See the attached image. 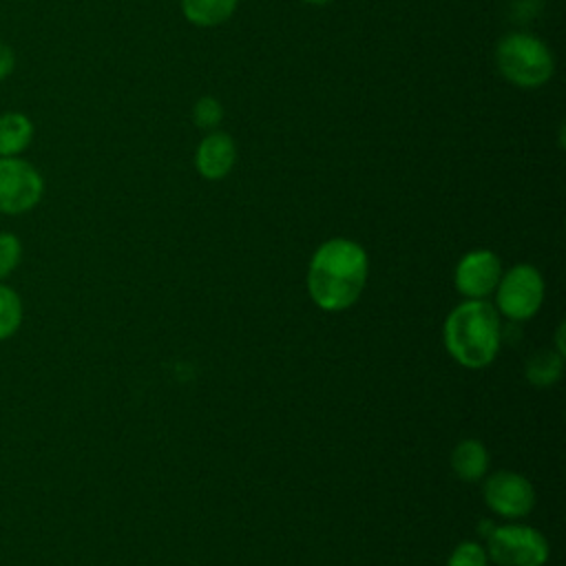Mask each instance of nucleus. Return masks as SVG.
I'll return each mask as SVG.
<instances>
[{
    "mask_svg": "<svg viewBox=\"0 0 566 566\" xmlns=\"http://www.w3.org/2000/svg\"><path fill=\"white\" fill-rule=\"evenodd\" d=\"M486 555L500 566H544L548 542L531 526H493L486 535Z\"/></svg>",
    "mask_w": 566,
    "mask_h": 566,
    "instance_id": "obj_4",
    "label": "nucleus"
},
{
    "mask_svg": "<svg viewBox=\"0 0 566 566\" xmlns=\"http://www.w3.org/2000/svg\"><path fill=\"white\" fill-rule=\"evenodd\" d=\"M301 2L314 4V7H325V4H329V2H334V0H301Z\"/></svg>",
    "mask_w": 566,
    "mask_h": 566,
    "instance_id": "obj_19",
    "label": "nucleus"
},
{
    "mask_svg": "<svg viewBox=\"0 0 566 566\" xmlns=\"http://www.w3.org/2000/svg\"><path fill=\"white\" fill-rule=\"evenodd\" d=\"M15 69V53L9 44L0 42V82L7 80Z\"/></svg>",
    "mask_w": 566,
    "mask_h": 566,
    "instance_id": "obj_18",
    "label": "nucleus"
},
{
    "mask_svg": "<svg viewBox=\"0 0 566 566\" xmlns=\"http://www.w3.org/2000/svg\"><path fill=\"white\" fill-rule=\"evenodd\" d=\"M223 104L217 99V97H212V95H203V97H199L197 102H195V106H192V122L199 126V128H203V130H217L219 128V124L223 122Z\"/></svg>",
    "mask_w": 566,
    "mask_h": 566,
    "instance_id": "obj_15",
    "label": "nucleus"
},
{
    "mask_svg": "<svg viewBox=\"0 0 566 566\" xmlns=\"http://www.w3.org/2000/svg\"><path fill=\"white\" fill-rule=\"evenodd\" d=\"M33 122L20 113L9 111L0 115V157H20L33 142Z\"/></svg>",
    "mask_w": 566,
    "mask_h": 566,
    "instance_id": "obj_10",
    "label": "nucleus"
},
{
    "mask_svg": "<svg viewBox=\"0 0 566 566\" xmlns=\"http://www.w3.org/2000/svg\"><path fill=\"white\" fill-rule=\"evenodd\" d=\"M22 259V243L11 232H0V279L9 276Z\"/></svg>",
    "mask_w": 566,
    "mask_h": 566,
    "instance_id": "obj_17",
    "label": "nucleus"
},
{
    "mask_svg": "<svg viewBox=\"0 0 566 566\" xmlns=\"http://www.w3.org/2000/svg\"><path fill=\"white\" fill-rule=\"evenodd\" d=\"M237 161V144L223 130H210L195 150V168L208 181H219L230 175Z\"/></svg>",
    "mask_w": 566,
    "mask_h": 566,
    "instance_id": "obj_9",
    "label": "nucleus"
},
{
    "mask_svg": "<svg viewBox=\"0 0 566 566\" xmlns=\"http://www.w3.org/2000/svg\"><path fill=\"white\" fill-rule=\"evenodd\" d=\"M447 566H489V555L478 542H462L451 551Z\"/></svg>",
    "mask_w": 566,
    "mask_h": 566,
    "instance_id": "obj_16",
    "label": "nucleus"
},
{
    "mask_svg": "<svg viewBox=\"0 0 566 566\" xmlns=\"http://www.w3.org/2000/svg\"><path fill=\"white\" fill-rule=\"evenodd\" d=\"M369 261L360 243L336 237L314 252L307 268V292L325 312H340L354 305L367 283Z\"/></svg>",
    "mask_w": 566,
    "mask_h": 566,
    "instance_id": "obj_1",
    "label": "nucleus"
},
{
    "mask_svg": "<svg viewBox=\"0 0 566 566\" xmlns=\"http://www.w3.org/2000/svg\"><path fill=\"white\" fill-rule=\"evenodd\" d=\"M239 7V0H181L184 18L201 29L228 22Z\"/></svg>",
    "mask_w": 566,
    "mask_h": 566,
    "instance_id": "obj_11",
    "label": "nucleus"
},
{
    "mask_svg": "<svg viewBox=\"0 0 566 566\" xmlns=\"http://www.w3.org/2000/svg\"><path fill=\"white\" fill-rule=\"evenodd\" d=\"M493 57L500 75L524 91L544 86L555 73V55L551 46L526 31L504 33L495 44Z\"/></svg>",
    "mask_w": 566,
    "mask_h": 566,
    "instance_id": "obj_3",
    "label": "nucleus"
},
{
    "mask_svg": "<svg viewBox=\"0 0 566 566\" xmlns=\"http://www.w3.org/2000/svg\"><path fill=\"white\" fill-rule=\"evenodd\" d=\"M484 500L502 517H524L535 506V491L524 475L497 471L484 482Z\"/></svg>",
    "mask_w": 566,
    "mask_h": 566,
    "instance_id": "obj_7",
    "label": "nucleus"
},
{
    "mask_svg": "<svg viewBox=\"0 0 566 566\" xmlns=\"http://www.w3.org/2000/svg\"><path fill=\"white\" fill-rule=\"evenodd\" d=\"M22 323V301L20 296L7 287L0 285V340L13 336Z\"/></svg>",
    "mask_w": 566,
    "mask_h": 566,
    "instance_id": "obj_14",
    "label": "nucleus"
},
{
    "mask_svg": "<svg viewBox=\"0 0 566 566\" xmlns=\"http://www.w3.org/2000/svg\"><path fill=\"white\" fill-rule=\"evenodd\" d=\"M444 345L455 363L482 369L500 349V316L484 298H467L444 321Z\"/></svg>",
    "mask_w": 566,
    "mask_h": 566,
    "instance_id": "obj_2",
    "label": "nucleus"
},
{
    "mask_svg": "<svg viewBox=\"0 0 566 566\" xmlns=\"http://www.w3.org/2000/svg\"><path fill=\"white\" fill-rule=\"evenodd\" d=\"M451 469L464 482L480 480L489 469V453L484 444L473 438L462 440L451 453Z\"/></svg>",
    "mask_w": 566,
    "mask_h": 566,
    "instance_id": "obj_12",
    "label": "nucleus"
},
{
    "mask_svg": "<svg viewBox=\"0 0 566 566\" xmlns=\"http://www.w3.org/2000/svg\"><path fill=\"white\" fill-rule=\"evenodd\" d=\"M497 310L511 321H526L537 314L544 301V279L528 265L520 263L504 272L495 285Z\"/></svg>",
    "mask_w": 566,
    "mask_h": 566,
    "instance_id": "obj_5",
    "label": "nucleus"
},
{
    "mask_svg": "<svg viewBox=\"0 0 566 566\" xmlns=\"http://www.w3.org/2000/svg\"><path fill=\"white\" fill-rule=\"evenodd\" d=\"M562 360H564V356L559 352H551V349L535 352L526 363L528 382H533L537 387L555 385L562 376Z\"/></svg>",
    "mask_w": 566,
    "mask_h": 566,
    "instance_id": "obj_13",
    "label": "nucleus"
},
{
    "mask_svg": "<svg viewBox=\"0 0 566 566\" xmlns=\"http://www.w3.org/2000/svg\"><path fill=\"white\" fill-rule=\"evenodd\" d=\"M44 195L42 172L22 157H0V212L22 214L33 210Z\"/></svg>",
    "mask_w": 566,
    "mask_h": 566,
    "instance_id": "obj_6",
    "label": "nucleus"
},
{
    "mask_svg": "<svg viewBox=\"0 0 566 566\" xmlns=\"http://www.w3.org/2000/svg\"><path fill=\"white\" fill-rule=\"evenodd\" d=\"M500 276H502V265L495 252L471 250L458 261L453 283L462 296L484 298L495 290Z\"/></svg>",
    "mask_w": 566,
    "mask_h": 566,
    "instance_id": "obj_8",
    "label": "nucleus"
}]
</instances>
